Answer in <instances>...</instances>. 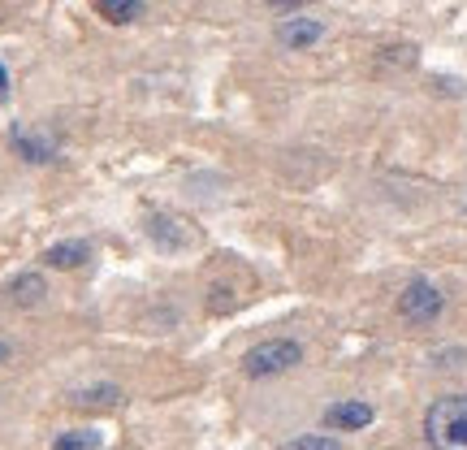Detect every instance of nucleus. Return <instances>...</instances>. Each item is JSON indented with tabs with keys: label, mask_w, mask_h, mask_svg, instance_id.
<instances>
[{
	"label": "nucleus",
	"mask_w": 467,
	"mask_h": 450,
	"mask_svg": "<svg viewBox=\"0 0 467 450\" xmlns=\"http://www.w3.org/2000/svg\"><path fill=\"white\" fill-rule=\"evenodd\" d=\"M52 450H99V433L96 428H70L52 442Z\"/></svg>",
	"instance_id": "9b49d317"
},
{
	"label": "nucleus",
	"mask_w": 467,
	"mask_h": 450,
	"mask_svg": "<svg viewBox=\"0 0 467 450\" xmlns=\"http://www.w3.org/2000/svg\"><path fill=\"white\" fill-rule=\"evenodd\" d=\"M9 91V74H4V65H0V96Z\"/></svg>",
	"instance_id": "2eb2a0df"
},
{
	"label": "nucleus",
	"mask_w": 467,
	"mask_h": 450,
	"mask_svg": "<svg viewBox=\"0 0 467 450\" xmlns=\"http://www.w3.org/2000/svg\"><path fill=\"white\" fill-rule=\"evenodd\" d=\"M424 437L433 450H467V394H442L424 411Z\"/></svg>",
	"instance_id": "f257e3e1"
},
{
	"label": "nucleus",
	"mask_w": 467,
	"mask_h": 450,
	"mask_svg": "<svg viewBox=\"0 0 467 450\" xmlns=\"http://www.w3.org/2000/svg\"><path fill=\"white\" fill-rule=\"evenodd\" d=\"M281 450H342V442L329 437V433H303V437H295V442H286Z\"/></svg>",
	"instance_id": "f8f14e48"
},
{
	"label": "nucleus",
	"mask_w": 467,
	"mask_h": 450,
	"mask_svg": "<svg viewBox=\"0 0 467 450\" xmlns=\"http://www.w3.org/2000/svg\"><path fill=\"white\" fill-rule=\"evenodd\" d=\"M372 411L368 402H359V399H342V402H333L329 411H324V428H338V433H359V428H368L372 425Z\"/></svg>",
	"instance_id": "39448f33"
},
{
	"label": "nucleus",
	"mask_w": 467,
	"mask_h": 450,
	"mask_svg": "<svg viewBox=\"0 0 467 450\" xmlns=\"http://www.w3.org/2000/svg\"><path fill=\"white\" fill-rule=\"evenodd\" d=\"M99 18H108V22H134L139 18V9H143V0H96Z\"/></svg>",
	"instance_id": "1a4fd4ad"
},
{
	"label": "nucleus",
	"mask_w": 467,
	"mask_h": 450,
	"mask_svg": "<svg viewBox=\"0 0 467 450\" xmlns=\"http://www.w3.org/2000/svg\"><path fill=\"white\" fill-rule=\"evenodd\" d=\"M44 295H48L44 273H18L9 281V303H13V307H39Z\"/></svg>",
	"instance_id": "423d86ee"
},
{
	"label": "nucleus",
	"mask_w": 467,
	"mask_h": 450,
	"mask_svg": "<svg viewBox=\"0 0 467 450\" xmlns=\"http://www.w3.org/2000/svg\"><path fill=\"white\" fill-rule=\"evenodd\" d=\"M303 4H312V0H269V9H272V13H281V18L303 13Z\"/></svg>",
	"instance_id": "4468645a"
},
{
	"label": "nucleus",
	"mask_w": 467,
	"mask_h": 450,
	"mask_svg": "<svg viewBox=\"0 0 467 450\" xmlns=\"http://www.w3.org/2000/svg\"><path fill=\"white\" fill-rule=\"evenodd\" d=\"M122 402V390L117 385H91V390H78L74 407H117Z\"/></svg>",
	"instance_id": "9d476101"
},
{
	"label": "nucleus",
	"mask_w": 467,
	"mask_h": 450,
	"mask_svg": "<svg viewBox=\"0 0 467 450\" xmlns=\"http://www.w3.org/2000/svg\"><path fill=\"white\" fill-rule=\"evenodd\" d=\"M445 312V295L433 286V281H424V277H416V281H407L402 286V295H398V316L407 321V325H433V321H442Z\"/></svg>",
	"instance_id": "7ed1b4c3"
},
{
	"label": "nucleus",
	"mask_w": 467,
	"mask_h": 450,
	"mask_svg": "<svg viewBox=\"0 0 467 450\" xmlns=\"http://www.w3.org/2000/svg\"><path fill=\"white\" fill-rule=\"evenodd\" d=\"M13 148L22 151L26 160H35V165H44V160H52V156H56L52 139H35V134H26V130H13Z\"/></svg>",
	"instance_id": "6e6552de"
},
{
	"label": "nucleus",
	"mask_w": 467,
	"mask_h": 450,
	"mask_svg": "<svg viewBox=\"0 0 467 450\" xmlns=\"http://www.w3.org/2000/svg\"><path fill=\"white\" fill-rule=\"evenodd\" d=\"M416 44H393V48L381 52V65H402L407 70V65H416Z\"/></svg>",
	"instance_id": "ddd939ff"
},
{
	"label": "nucleus",
	"mask_w": 467,
	"mask_h": 450,
	"mask_svg": "<svg viewBox=\"0 0 467 450\" xmlns=\"http://www.w3.org/2000/svg\"><path fill=\"white\" fill-rule=\"evenodd\" d=\"M87 260H91V247L78 243V238L56 243V247L44 251V264H48V269H78V264H87Z\"/></svg>",
	"instance_id": "0eeeda50"
},
{
	"label": "nucleus",
	"mask_w": 467,
	"mask_h": 450,
	"mask_svg": "<svg viewBox=\"0 0 467 450\" xmlns=\"http://www.w3.org/2000/svg\"><path fill=\"white\" fill-rule=\"evenodd\" d=\"M303 364V342L295 338H264L243 355V376L251 381H264V376H281V373H295Z\"/></svg>",
	"instance_id": "f03ea898"
},
{
	"label": "nucleus",
	"mask_w": 467,
	"mask_h": 450,
	"mask_svg": "<svg viewBox=\"0 0 467 450\" xmlns=\"http://www.w3.org/2000/svg\"><path fill=\"white\" fill-rule=\"evenodd\" d=\"M320 39H324V22H320V18L290 13V18L277 22V44L286 52H307V48H316Z\"/></svg>",
	"instance_id": "20e7f679"
},
{
	"label": "nucleus",
	"mask_w": 467,
	"mask_h": 450,
	"mask_svg": "<svg viewBox=\"0 0 467 450\" xmlns=\"http://www.w3.org/2000/svg\"><path fill=\"white\" fill-rule=\"evenodd\" d=\"M0 359H9V347H4V342H0Z\"/></svg>",
	"instance_id": "dca6fc26"
}]
</instances>
